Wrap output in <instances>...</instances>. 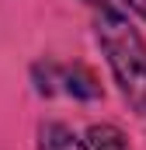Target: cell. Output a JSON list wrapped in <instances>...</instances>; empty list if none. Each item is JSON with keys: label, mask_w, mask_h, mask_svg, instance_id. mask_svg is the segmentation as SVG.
<instances>
[{"label": "cell", "mask_w": 146, "mask_h": 150, "mask_svg": "<svg viewBox=\"0 0 146 150\" xmlns=\"http://www.w3.org/2000/svg\"><path fill=\"white\" fill-rule=\"evenodd\" d=\"M35 150H87V143L66 122H42L35 133Z\"/></svg>", "instance_id": "obj_3"}, {"label": "cell", "mask_w": 146, "mask_h": 150, "mask_svg": "<svg viewBox=\"0 0 146 150\" xmlns=\"http://www.w3.org/2000/svg\"><path fill=\"white\" fill-rule=\"evenodd\" d=\"M59 91H66L77 101H98L101 98V84L98 77L91 74L84 63H73V67H59Z\"/></svg>", "instance_id": "obj_2"}, {"label": "cell", "mask_w": 146, "mask_h": 150, "mask_svg": "<svg viewBox=\"0 0 146 150\" xmlns=\"http://www.w3.org/2000/svg\"><path fill=\"white\" fill-rule=\"evenodd\" d=\"M32 84L42 98H52L59 91V67L56 63H35L32 67Z\"/></svg>", "instance_id": "obj_5"}, {"label": "cell", "mask_w": 146, "mask_h": 150, "mask_svg": "<svg viewBox=\"0 0 146 150\" xmlns=\"http://www.w3.org/2000/svg\"><path fill=\"white\" fill-rule=\"evenodd\" d=\"M122 4H125V11H129V14H136V18L146 25V0H122Z\"/></svg>", "instance_id": "obj_6"}, {"label": "cell", "mask_w": 146, "mask_h": 150, "mask_svg": "<svg viewBox=\"0 0 146 150\" xmlns=\"http://www.w3.org/2000/svg\"><path fill=\"white\" fill-rule=\"evenodd\" d=\"M94 42L108 63L122 101L139 119H146V42L139 28L115 7H101L94 18Z\"/></svg>", "instance_id": "obj_1"}, {"label": "cell", "mask_w": 146, "mask_h": 150, "mask_svg": "<svg viewBox=\"0 0 146 150\" xmlns=\"http://www.w3.org/2000/svg\"><path fill=\"white\" fill-rule=\"evenodd\" d=\"M84 143H87V150H132L129 136L111 122H91L84 129Z\"/></svg>", "instance_id": "obj_4"}, {"label": "cell", "mask_w": 146, "mask_h": 150, "mask_svg": "<svg viewBox=\"0 0 146 150\" xmlns=\"http://www.w3.org/2000/svg\"><path fill=\"white\" fill-rule=\"evenodd\" d=\"M84 4H91V7H98V11H101V7H108V0H84Z\"/></svg>", "instance_id": "obj_7"}]
</instances>
